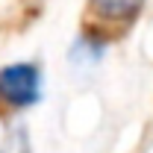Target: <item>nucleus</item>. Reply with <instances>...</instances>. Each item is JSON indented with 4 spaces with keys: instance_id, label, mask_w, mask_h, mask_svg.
Returning <instances> with one entry per match:
<instances>
[{
    "instance_id": "f257e3e1",
    "label": "nucleus",
    "mask_w": 153,
    "mask_h": 153,
    "mask_svg": "<svg viewBox=\"0 0 153 153\" xmlns=\"http://www.w3.org/2000/svg\"><path fill=\"white\" fill-rule=\"evenodd\" d=\"M44 76L36 62H12L0 68V109L21 112L41 100Z\"/></svg>"
},
{
    "instance_id": "7ed1b4c3",
    "label": "nucleus",
    "mask_w": 153,
    "mask_h": 153,
    "mask_svg": "<svg viewBox=\"0 0 153 153\" xmlns=\"http://www.w3.org/2000/svg\"><path fill=\"white\" fill-rule=\"evenodd\" d=\"M85 56L91 59V62H97V59L103 56V44L97 38H91V36H82L74 44V53H71V59H85Z\"/></svg>"
},
{
    "instance_id": "f03ea898",
    "label": "nucleus",
    "mask_w": 153,
    "mask_h": 153,
    "mask_svg": "<svg viewBox=\"0 0 153 153\" xmlns=\"http://www.w3.org/2000/svg\"><path fill=\"white\" fill-rule=\"evenodd\" d=\"M147 0H88L91 15L106 24H130L144 9Z\"/></svg>"
},
{
    "instance_id": "20e7f679",
    "label": "nucleus",
    "mask_w": 153,
    "mask_h": 153,
    "mask_svg": "<svg viewBox=\"0 0 153 153\" xmlns=\"http://www.w3.org/2000/svg\"><path fill=\"white\" fill-rule=\"evenodd\" d=\"M0 153H30V144H27L24 133H18V135H15V141H9L6 147H0Z\"/></svg>"
}]
</instances>
